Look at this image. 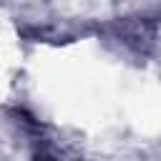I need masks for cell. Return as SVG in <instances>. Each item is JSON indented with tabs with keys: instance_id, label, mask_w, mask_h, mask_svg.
<instances>
[{
	"instance_id": "cell-1",
	"label": "cell",
	"mask_w": 161,
	"mask_h": 161,
	"mask_svg": "<svg viewBox=\"0 0 161 161\" xmlns=\"http://www.w3.org/2000/svg\"><path fill=\"white\" fill-rule=\"evenodd\" d=\"M38 161H48V158H38Z\"/></svg>"
}]
</instances>
